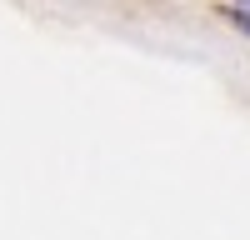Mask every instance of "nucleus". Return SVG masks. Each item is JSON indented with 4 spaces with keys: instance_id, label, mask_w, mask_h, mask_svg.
Segmentation results:
<instances>
[{
    "instance_id": "nucleus-1",
    "label": "nucleus",
    "mask_w": 250,
    "mask_h": 240,
    "mask_svg": "<svg viewBox=\"0 0 250 240\" xmlns=\"http://www.w3.org/2000/svg\"><path fill=\"white\" fill-rule=\"evenodd\" d=\"M230 15L240 20V25H245V35H250V0H235V5H230Z\"/></svg>"
}]
</instances>
